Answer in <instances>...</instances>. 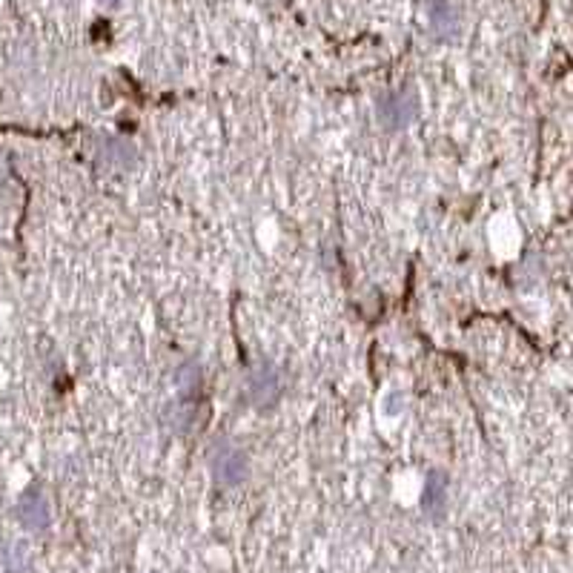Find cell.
<instances>
[{"instance_id":"8","label":"cell","mask_w":573,"mask_h":573,"mask_svg":"<svg viewBox=\"0 0 573 573\" xmlns=\"http://www.w3.org/2000/svg\"><path fill=\"white\" fill-rule=\"evenodd\" d=\"M104 155L109 163H115V167H129V163L135 161V149L124 141H104Z\"/></svg>"},{"instance_id":"2","label":"cell","mask_w":573,"mask_h":573,"mask_svg":"<svg viewBox=\"0 0 573 573\" xmlns=\"http://www.w3.org/2000/svg\"><path fill=\"white\" fill-rule=\"evenodd\" d=\"M419 115V101L411 89H399L390 92L378 101V120L387 129H404L411 127Z\"/></svg>"},{"instance_id":"6","label":"cell","mask_w":573,"mask_h":573,"mask_svg":"<svg viewBox=\"0 0 573 573\" xmlns=\"http://www.w3.org/2000/svg\"><path fill=\"white\" fill-rule=\"evenodd\" d=\"M428 23L436 37H453L459 32V9L450 0H430L428 4Z\"/></svg>"},{"instance_id":"5","label":"cell","mask_w":573,"mask_h":573,"mask_svg":"<svg viewBox=\"0 0 573 573\" xmlns=\"http://www.w3.org/2000/svg\"><path fill=\"white\" fill-rule=\"evenodd\" d=\"M250 399L258 404V407H267L278 399V393H281V385H278V373L272 370L270 364H262V367H255V370L250 373Z\"/></svg>"},{"instance_id":"3","label":"cell","mask_w":573,"mask_h":573,"mask_svg":"<svg viewBox=\"0 0 573 573\" xmlns=\"http://www.w3.org/2000/svg\"><path fill=\"white\" fill-rule=\"evenodd\" d=\"M18 519H21L23 527H29V530H46L49 527L52 511H49L46 496L40 494V490H29V494L21 496V502H18Z\"/></svg>"},{"instance_id":"4","label":"cell","mask_w":573,"mask_h":573,"mask_svg":"<svg viewBox=\"0 0 573 573\" xmlns=\"http://www.w3.org/2000/svg\"><path fill=\"white\" fill-rule=\"evenodd\" d=\"M450 502V479L442 470H430L425 479V496H421V504H425V513L433 516V519H442Z\"/></svg>"},{"instance_id":"1","label":"cell","mask_w":573,"mask_h":573,"mask_svg":"<svg viewBox=\"0 0 573 573\" xmlns=\"http://www.w3.org/2000/svg\"><path fill=\"white\" fill-rule=\"evenodd\" d=\"M247 453L229 442H218L210 453V473L218 487H238L247 479Z\"/></svg>"},{"instance_id":"7","label":"cell","mask_w":573,"mask_h":573,"mask_svg":"<svg viewBox=\"0 0 573 573\" xmlns=\"http://www.w3.org/2000/svg\"><path fill=\"white\" fill-rule=\"evenodd\" d=\"M175 385H179L181 393L193 395L201 390V367L195 361H187L179 367V373H175Z\"/></svg>"},{"instance_id":"9","label":"cell","mask_w":573,"mask_h":573,"mask_svg":"<svg viewBox=\"0 0 573 573\" xmlns=\"http://www.w3.org/2000/svg\"><path fill=\"white\" fill-rule=\"evenodd\" d=\"M101 4H106V6H115V4H118V0H101Z\"/></svg>"}]
</instances>
